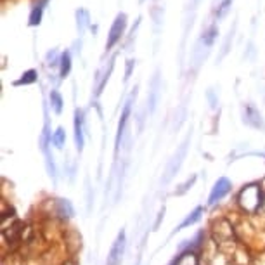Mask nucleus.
Here are the masks:
<instances>
[{
  "instance_id": "1",
  "label": "nucleus",
  "mask_w": 265,
  "mask_h": 265,
  "mask_svg": "<svg viewBox=\"0 0 265 265\" xmlns=\"http://www.w3.org/2000/svg\"><path fill=\"white\" fill-rule=\"evenodd\" d=\"M217 35H219V28L215 25H211L206 32H203V35L200 37V40L196 42V45H194L192 49V68L194 69H198L201 66L203 61L206 59V56L210 54V49L213 47V43H215V38H217Z\"/></svg>"
},
{
  "instance_id": "2",
  "label": "nucleus",
  "mask_w": 265,
  "mask_h": 265,
  "mask_svg": "<svg viewBox=\"0 0 265 265\" xmlns=\"http://www.w3.org/2000/svg\"><path fill=\"white\" fill-rule=\"evenodd\" d=\"M262 200H263L262 189H260L257 184L246 185V187L239 192V196H237V203H239V206L245 211H248V213L257 211L260 206H262Z\"/></svg>"
},
{
  "instance_id": "3",
  "label": "nucleus",
  "mask_w": 265,
  "mask_h": 265,
  "mask_svg": "<svg viewBox=\"0 0 265 265\" xmlns=\"http://www.w3.org/2000/svg\"><path fill=\"white\" fill-rule=\"evenodd\" d=\"M189 142H191V134L184 139V142L177 148V151L174 153V156H172V160L168 161V165H166V170H165V175H163L161 182L163 184H168L172 179L175 177V174L179 172L180 165H182L185 154H187V148H189Z\"/></svg>"
},
{
  "instance_id": "4",
  "label": "nucleus",
  "mask_w": 265,
  "mask_h": 265,
  "mask_svg": "<svg viewBox=\"0 0 265 265\" xmlns=\"http://www.w3.org/2000/svg\"><path fill=\"white\" fill-rule=\"evenodd\" d=\"M125 28H127V16L122 12V14H118L116 19L113 21L111 30H109L108 33V42H106V49H108V51H111V49L122 40L123 33H125Z\"/></svg>"
},
{
  "instance_id": "5",
  "label": "nucleus",
  "mask_w": 265,
  "mask_h": 265,
  "mask_svg": "<svg viewBox=\"0 0 265 265\" xmlns=\"http://www.w3.org/2000/svg\"><path fill=\"white\" fill-rule=\"evenodd\" d=\"M137 95V88H134V92L130 94V97L127 99L125 106H123V111H122V118H120V123H118V132H116V153L120 151V146H122V139L125 135V130H127V122L130 118V113H132V106H134V99Z\"/></svg>"
},
{
  "instance_id": "6",
  "label": "nucleus",
  "mask_w": 265,
  "mask_h": 265,
  "mask_svg": "<svg viewBox=\"0 0 265 265\" xmlns=\"http://www.w3.org/2000/svg\"><path fill=\"white\" fill-rule=\"evenodd\" d=\"M123 253H125V231H120V234H118L113 243L111 250H109L106 265H122Z\"/></svg>"
},
{
  "instance_id": "7",
  "label": "nucleus",
  "mask_w": 265,
  "mask_h": 265,
  "mask_svg": "<svg viewBox=\"0 0 265 265\" xmlns=\"http://www.w3.org/2000/svg\"><path fill=\"white\" fill-rule=\"evenodd\" d=\"M243 122L246 123L251 129H257V130H265V123L262 120V114L253 104H245L243 106Z\"/></svg>"
},
{
  "instance_id": "8",
  "label": "nucleus",
  "mask_w": 265,
  "mask_h": 265,
  "mask_svg": "<svg viewBox=\"0 0 265 265\" xmlns=\"http://www.w3.org/2000/svg\"><path fill=\"white\" fill-rule=\"evenodd\" d=\"M232 189V184L229 179H225V177H222V179H219L217 182H215L213 189H211L210 192V198H208V205H217V203L220 200H224L225 196H227L229 192H231Z\"/></svg>"
},
{
  "instance_id": "9",
  "label": "nucleus",
  "mask_w": 265,
  "mask_h": 265,
  "mask_svg": "<svg viewBox=\"0 0 265 265\" xmlns=\"http://www.w3.org/2000/svg\"><path fill=\"white\" fill-rule=\"evenodd\" d=\"M161 95V78L160 71L154 73V77L151 78V83H149V94H148V109L149 113H154L158 106V101H160Z\"/></svg>"
},
{
  "instance_id": "10",
  "label": "nucleus",
  "mask_w": 265,
  "mask_h": 265,
  "mask_svg": "<svg viewBox=\"0 0 265 265\" xmlns=\"http://www.w3.org/2000/svg\"><path fill=\"white\" fill-rule=\"evenodd\" d=\"M75 144L77 149L82 153L85 139H83V111L82 109H75Z\"/></svg>"
},
{
  "instance_id": "11",
  "label": "nucleus",
  "mask_w": 265,
  "mask_h": 265,
  "mask_svg": "<svg viewBox=\"0 0 265 265\" xmlns=\"http://www.w3.org/2000/svg\"><path fill=\"white\" fill-rule=\"evenodd\" d=\"M113 68H114V57L111 61H109V64H108V68L104 69V73H97V77H95V88H94V95L95 97H99L101 94H103V90H104V87H106V83H108L109 80V77H111V73H113Z\"/></svg>"
},
{
  "instance_id": "12",
  "label": "nucleus",
  "mask_w": 265,
  "mask_h": 265,
  "mask_svg": "<svg viewBox=\"0 0 265 265\" xmlns=\"http://www.w3.org/2000/svg\"><path fill=\"white\" fill-rule=\"evenodd\" d=\"M49 4V0H38L33 6L32 12H30V26H38L42 23L43 11H45V6Z\"/></svg>"
},
{
  "instance_id": "13",
  "label": "nucleus",
  "mask_w": 265,
  "mask_h": 265,
  "mask_svg": "<svg viewBox=\"0 0 265 265\" xmlns=\"http://www.w3.org/2000/svg\"><path fill=\"white\" fill-rule=\"evenodd\" d=\"M77 28H78V33L83 35L85 33V30L90 26V16H88V12L85 9H78L77 11Z\"/></svg>"
},
{
  "instance_id": "14",
  "label": "nucleus",
  "mask_w": 265,
  "mask_h": 265,
  "mask_svg": "<svg viewBox=\"0 0 265 265\" xmlns=\"http://www.w3.org/2000/svg\"><path fill=\"white\" fill-rule=\"evenodd\" d=\"M71 71V54L69 51H64L61 54V63H59V77L61 78H66Z\"/></svg>"
},
{
  "instance_id": "15",
  "label": "nucleus",
  "mask_w": 265,
  "mask_h": 265,
  "mask_svg": "<svg viewBox=\"0 0 265 265\" xmlns=\"http://www.w3.org/2000/svg\"><path fill=\"white\" fill-rule=\"evenodd\" d=\"M49 101H51V108L52 111L56 114H61L63 113V106H64V101H63V95L59 94V92L56 90H51V94H49Z\"/></svg>"
},
{
  "instance_id": "16",
  "label": "nucleus",
  "mask_w": 265,
  "mask_h": 265,
  "mask_svg": "<svg viewBox=\"0 0 265 265\" xmlns=\"http://www.w3.org/2000/svg\"><path fill=\"white\" fill-rule=\"evenodd\" d=\"M57 213L64 219H69L73 215V206L68 200H57Z\"/></svg>"
},
{
  "instance_id": "17",
  "label": "nucleus",
  "mask_w": 265,
  "mask_h": 265,
  "mask_svg": "<svg viewBox=\"0 0 265 265\" xmlns=\"http://www.w3.org/2000/svg\"><path fill=\"white\" fill-rule=\"evenodd\" d=\"M64 142H66V132L63 127H57L56 132L52 134V144H54L57 149H63Z\"/></svg>"
},
{
  "instance_id": "18",
  "label": "nucleus",
  "mask_w": 265,
  "mask_h": 265,
  "mask_svg": "<svg viewBox=\"0 0 265 265\" xmlns=\"http://www.w3.org/2000/svg\"><path fill=\"white\" fill-rule=\"evenodd\" d=\"M201 213H203V208L201 206H198L196 210L192 211V213H189V217L184 220L182 224L179 225V229H177V231H180V229H184V227H189V225H192V224H196L198 220L201 219Z\"/></svg>"
},
{
  "instance_id": "19",
  "label": "nucleus",
  "mask_w": 265,
  "mask_h": 265,
  "mask_svg": "<svg viewBox=\"0 0 265 265\" xmlns=\"http://www.w3.org/2000/svg\"><path fill=\"white\" fill-rule=\"evenodd\" d=\"M37 82V71L35 69H28L26 73L21 75V78L17 82H14V85L16 87H19V85H30V83H35Z\"/></svg>"
},
{
  "instance_id": "20",
  "label": "nucleus",
  "mask_w": 265,
  "mask_h": 265,
  "mask_svg": "<svg viewBox=\"0 0 265 265\" xmlns=\"http://www.w3.org/2000/svg\"><path fill=\"white\" fill-rule=\"evenodd\" d=\"M151 16H153V19H154V28L160 30L161 21H163V16H165V7H163V6H154L151 9Z\"/></svg>"
},
{
  "instance_id": "21",
  "label": "nucleus",
  "mask_w": 265,
  "mask_h": 265,
  "mask_svg": "<svg viewBox=\"0 0 265 265\" xmlns=\"http://www.w3.org/2000/svg\"><path fill=\"white\" fill-rule=\"evenodd\" d=\"M231 6H232V0H222V2L219 4V9H217V12H215V17H217V21L224 19V17L229 14V11H231Z\"/></svg>"
},
{
  "instance_id": "22",
  "label": "nucleus",
  "mask_w": 265,
  "mask_h": 265,
  "mask_svg": "<svg viewBox=\"0 0 265 265\" xmlns=\"http://www.w3.org/2000/svg\"><path fill=\"white\" fill-rule=\"evenodd\" d=\"M59 63H61V54L56 51V49H52V51L47 54V66H57Z\"/></svg>"
},
{
  "instance_id": "23",
  "label": "nucleus",
  "mask_w": 265,
  "mask_h": 265,
  "mask_svg": "<svg viewBox=\"0 0 265 265\" xmlns=\"http://www.w3.org/2000/svg\"><path fill=\"white\" fill-rule=\"evenodd\" d=\"M232 38H234V28H231V32L227 33V38H225V42H224V47H222V54H220V59L222 57H225V54L229 52V49H231V42H232Z\"/></svg>"
},
{
  "instance_id": "24",
  "label": "nucleus",
  "mask_w": 265,
  "mask_h": 265,
  "mask_svg": "<svg viewBox=\"0 0 265 265\" xmlns=\"http://www.w3.org/2000/svg\"><path fill=\"white\" fill-rule=\"evenodd\" d=\"M194 182H196V175H192L191 179L187 180V182L180 185V189H177V191H175V194H179V196H180V194H184L185 191H189V187H191V185H192Z\"/></svg>"
},
{
  "instance_id": "25",
  "label": "nucleus",
  "mask_w": 265,
  "mask_h": 265,
  "mask_svg": "<svg viewBox=\"0 0 265 265\" xmlns=\"http://www.w3.org/2000/svg\"><path fill=\"white\" fill-rule=\"evenodd\" d=\"M134 66H135V61H134V59H129V61H127V71H125V82H129V78H130V75H132V69H134Z\"/></svg>"
},
{
  "instance_id": "26",
  "label": "nucleus",
  "mask_w": 265,
  "mask_h": 265,
  "mask_svg": "<svg viewBox=\"0 0 265 265\" xmlns=\"http://www.w3.org/2000/svg\"><path fill=\"white\" fill-rule=\"evenodd\" d=\"M208 101H210V108L211 109H215L217 108V104H219V101H217V97H215V92L213 90H208Z\"/></svg>"
},
{
  "instance_id": "27",
  "label": "nucleus",
  "mask_w": 265,
  "mask_h": 265,
  "mask_svg": "<svg viewBox=\"0 0 265 265\" xmlns=\"http://www.w3.org/2000/svg\"><path fill=\"white\" fill-rule=\"evenodd\" d=\"M66 265H75V263H71V262H68V263H66Z\"/></svg>"
},
{
  "instance_id": "28",
  "label": "nucleus",
  "mask_w": 265,
  "mask_h": 265,
  "mask_svg": "<svg viewBox=\"0 0 265 265\" xmlns=\"http://www.w3.org/2000/svg\"><path fill=\"white\" fill-rule=\"evenodd\" d=\"M142 2H144V0H142Z\"/></svg>"
}]
</instances>
